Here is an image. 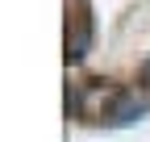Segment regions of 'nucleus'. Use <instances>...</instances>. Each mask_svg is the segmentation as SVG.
I'll list each match as a JSON object with an SVG mask.
<instances>
[{
	"label": "nucleus",
	"instance_id": "nucleus-1",
	"mask_svg": "<svg viewBox=\"0 0 150 142\" xmlns=\"http://www.w3.org/2000/svg\"><path fill=\"white\" fill-rule=\"evenodd\" d=\"M121 100H125V88H117L112 80H88V84H79V88L67 96V109L79 113V117H88V121H104V126H112Z\"/></svg>",
	"mask_w": 150,
	"mask_h": 142
},
{
	"label": "nucleus",
	"instance_id": "nucleus-2",
	"mask_svg": "<svg viewBox=\"0 0 150 142\" xmlns=\"http://www.w3.org/2000/svg\"><path fill=\"white\" fill-rule=\"evenodd\" d=\"M88 46H92V21L79 17L75 33H67V63H79V59L88 55Z\"/></svg>",
	"mask_w": 150,
	"mask_h": 142
},
{
	"label": "nucleus",
	"instance_id": "nucleus-3",
	"mask_svg": "<svg viewBox=\"0 0 150 142\" xmlns=\"http://www.w3.org/2000/svg\"><path fill=\"white\" fill-rule=\"evenodd\" d=\"M142 84H150V59L142 63Z\"/></svg>",
	"mask_w": 150,
	"mask_h": 142
}]
</instances>
